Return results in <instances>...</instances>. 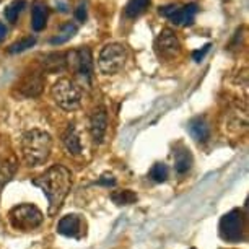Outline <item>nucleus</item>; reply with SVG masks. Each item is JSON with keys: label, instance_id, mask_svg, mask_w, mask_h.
<instances>
[{"label": "nucleus", "instance_id": "nucleus-1", "mask_svg": "<svg viewBox=\"0 0 249 249\" xmlns=\"http://www.w3.org/2000/svg\"><path fill=\"white\" fill-rule=\"evenodd\" d=\"M33 184L39 187L49 200V213L54 215L62 205L67 197L70 187H72V175L62 164H54L43 175L37 176Z\"/></svg>", "mask_w": 249, "mask_h": 249}, {"label": "nucleus", "instance_id": "nucleus-2", "mask_svg": "<svg viewBox=\"0 0 249 249\" xmlns=\"http://www.w3.org/2000/svg\"><path fill=\"white\" fill-rule=\"evenodd\" d=\"M51 150H53V139L48 132L39 129H31L21 137V153L26 164L30 166H41L48 161Z\"/></svg>", "mask_w": 249, "mask_h": 249}, {"label": "nucleus", "instance_id": "nucleus-3", "mask_svg": "<svg viewBox=\"0 0 249 249\" xmlns=\"http://www.w3.org/2000/svg\"><path fill=\"white\" fill-rule=\"evenodd\" d=\"M51 96L55 105L65 111H73L82 105V90L69 78H59L51 88Z\"/></svg>", "mask_w": 249, "mask_h": 249}, {"label": "nucleus", "instance_id": "nucleus-4", "mask_svg": "<svg viewBox=\"0 0 249 249\" xmlns=\"http://www.w3.org/2000/svg\"><path fill=\"white\" fill-rule=\"evenodd\" d=\"M127 60V48L122 43H109L100 51L98 55V69L105 75L119 73Z\"/></svg>", "mask_w": 249, "mask_h": 249}, {"label": "nucleus", "instance_id": "nucleus-5", "mask_svg": "<svg viewBox=\"0 0 249 249\" xmlns=\"http://www.w3.org/2000/svg\"><path fill=\"white\" fill-rule=\"evenodd\" d=\"M8 220L10 225L15 230H21V231H31L43 223V212L33 204H20L13 207L8 213Z\"/></svg>", "mask_w": 249, "mask_h": 249}, {"label": "nucleus", "instance_id": "nucleus-6", "mask_svg": "<svg viewBox=\"0 0 249 249\" xmlns=\"http://www.w3.org/2000/svg\"><path fill=\"white\" fill-rule=\"evenodd\" d=\"M220 236L225 241L239 243L246 238V218L239 209H234L220 220Z\"/></svg>", "mask_w": 249, "mask_h": 249}, {"label": "nucleus", "instance_id": "nucleus-7", "mask_svg": "<svg viewBox=\"0 0 249 249\" xmlns=\"http://www.w3.org/2000/svg\"><path fill=\"white\" fill-rule=\"evenodd\" d=\"M67 67L73 70L80 82L85 85H91L93 78V55L88 48L75 49L72 53H67Z\"/></svg>", "mask_w": 249, "mask_h": 249}, {"label": "nucleus", "instance_id": "nucleus-8", "mask_svg": "<svg viewBox=\"0 0 249 249\" xmlns=\"http://www.w3.org/2000/svg\"><path fill=\"white\" fill-rule=\"evenodd\" d=\"M155 51L160 59L173 60L181 54V43L173 30H163L155 39Z\"/></svg>", "mask_w": 249, "mask_h": 249}, {"label": "nucleus", "instance_id": "nucleus-9", "mask_svg": "<svg viewBox=\"0 0 249 249\" xmlns=\"http://www.w3.org/2000/svg\"><path fill=\"white\" fill-rule=\"evenodd\" d=\"M197 13V5L196 3H187L184 7H178V5H168L160 8V15H163L164 18L171 20L175 25H191L194 21V17Z\"/></svg>", "mask_w": 249, "mask_h": 249}, {"label": "nucleus", "instance_id": "nucleus-10", "mask_svg": "<svg viewBox=\"0 0 249 249\" xmlns=\"http://www.w3.org/2000/svg\"><path fill=\"white\" fill-rule=\"evenodd\" d=\"M107 132V111L105 106H96L90 116V134L95 143L105 142Z\"/></svg>", "mask_w": 249, "mask_h": 249}, {"label": "nucleus", "instance_id": "nucleus-11", "mask_svg": "<svg viewBox=\"0 0 249 249\" xmlns=\"http://www.w3.org/2000/svg\"><path fill=\"white\" fill-rule=\"evenodd\" d=\"M44 77L41 73H28L17 83L18 95L23 98H35L43 91Z\"/></svg>", "mask_w": 249, "mask_h": 249}, {"label": "nucleus", "instance_id": "nucleus-12", "mask_svg": "<svg viewBox=\"0 0 249 249\" xmlns=\"http://www.w3.org/2000/svg\"><path fill=\"white\" fill-rule=\"evenodd\" d=\"M57 231L60 234H64V236L80 238V234H82V220H80L78 215H75V213L65 215V217L59 220Z\"/></svg>", "mask_w": 249, "mask_h": 249}, {"label": "nucleus", "instance_id": "nucleus-13", "mask_svg": "<svg viewBox=\"0 0 249 249\" xmlns=\"http://www.w3.org/2000/svg\"><path fill=\"white\" fill-rule=\"evenodd\" d=\"M187 130L191 137L197 142H207L210 137V125L204 116H197L187 122Z\"/></svg>", "mask_w": 249, "mask_h": 249}, {"label": "nucleus", "instance_id": "nucleus-14", "mask_svg": "<svg viewBox=\"0 0 249 249\" xmlns=\"http://www.w3.org/2000/svg\"><path fill=\"white\" fill-rule=\"evenodd\" d=\"M173 157H175V170L178 175H184L191 170L194 160H192V153L187 147H184L182 143H178L175 147V152H173Z\"/></svg>", "mask_w": 249, "mask_h": 249}, {"label": "nucleus", "instance_id": "nucleus-15", "mask_svg": "<svg viewBox=\"0 0 249 249\" xmlns=\"http://www.w3.org/2000/svg\"><path fill=\"white\" fill-rule=\"evenodd\" d=\"M48 18H49V8L46 5L44 2L41 0H36L33 3V10H31V26L33 30L36 33L37 31H43L46 28V23H48Z\"/></svg>", "mask_w": 249, "mask_h": 249}, {"label": "nucleus", "instance_id": "nucleus-16", "mask_svg": "<svg viewBox=\"0 0 249 249\" xmlns=\"http://www.w3.org/2000/svg\"><path fill=\"white\" fill-rule=\"evenodd\" d=\"M43 67L46 72L55 73L67 69V53H51L43 57Z\"/></svg>", "mask_w": 249, "mask_h": 249}, {"label": "nucleus", "instance_id": "nucleus-17", "mask_svg": "<svg viewBox=\"0 0 249 249\" xmlns=\"http://www.w3.org/2000/svg\"><path fill=\"white\" fill-rule=\"evenodd\" d=\"M62 142H64V147L65 150L73 155V157H78L82 153V142H80V137H78V132L75 129V125H69L67 130L64 132L62 135Z\"/></svg>", "mask_w": 249, "mask_h": 249}, {"label": "nucleus", "instance_id": "nucleus-18", "mask_svg": "<svg viewBox=\"0 0 249 249\" xmlns=\"http://www.w3.org/2000/svg\"><path fill=\"white\" fill-rule=\"evenodd\" d=\"M78 28L75 23H65V25L60 28V31L55 35L54 37H51V44L53 46H60L64 43H67V41H70L72 37L77 35Z\"/></svg>", "mask_w": 249, "mask_h": 249}, {"label": "nucleus", "instance_id": "nucleus-19", "mask_svg": "<svg viewBox=\"0 0 249 249\" xmlns=\"http://www.w3.org/2000/svg\"><path fill=\"white\" fill-rule=\"evenodd\" d=\"M25 8H26V0H13V2H10L5 7V12H3V15H5L7 21L17 23L18 17H20V13L25 10Z\"/></svg>", "mask_w": 249, "mask_h": 249}, {"label": "nucleus", "instance_id": "nucleus-20", "mask_svg": "<svg viewBox=\"0 0 249 249\" xmlns=\"http://www.w3.org/2000/svg\"><path fill=\"white\" fill-rule=\"evenodd\" d=\"M150 7V0H129L125 5V15L129 18H137Z\"/></svg>", "mask_w": 249, "mask_h": 249}, {"label": "nucleus", "instance_id": "nucleus-21", "mask_svg": "<svg viewBox=\"0 0 249 249\" xmlns=\"http://www.w3.org/2000/svg\"><path fill=\"white\" fill-rule=\"evenodd\" d=\"M111 200L116 205H130L134 202H137V194L130 189H122V191H114L111 194Z\"/></svg>", "mask_w": 249, "mask_h": 249}, {"label": "nucleus", "instance_id": "nucleus-22", "mask_svg": "<svg viewBox=\"0 0 249 249\" xmlns=\"http://www.w3.org/2000/svg\"><path fill=\"white\" fill-rule=\"evenodd\" d=\"M35 44H36V36H26V37H23V39L17 41V43H13L10 48H8V53L20 54V53H23V51L33 48Z\"/></svg>", "mask_w": 249, "mask_h": 249}, {"label": "nucleus", "instance_id": "nucleus-23", "mask_svg": "<svg viewBox=\"0 0 249 249\" xmlns=\"http://www.w3.org/2000/svg\"><path fill=\"white\" fill-rule=\"evenodd\" d=\"M168 166L164 163H155L150 170V178L157 182H164L168 179Z\"/></svg>", "mask_w": 249, "mask_h": 249}, {"label": "nucleus", "instance_id": "nucleus-24", "mask_svg": "<svg viewBox=\"0 0 249 249\" xmlns=\"http://www.w3.org/2000/svg\"><path fill=\"white\" fill-rule=\"evenodd\" d=\"M210 48H212V44H205L202 49H199V51H194V53H192V59H194L196 62H200V60L205 57V54L210 51Z\"/></svg>", "mask_w": 249, "mask_h": 249}, {"label": "nucleus", "instance_id": "nucleus-25", "mask_svg": "<svg viewBox=\"0 0 249 249\" xmlns=\"http://www.w3.org/2000/svg\"><path fill=\"white\" fill-rule=\"evenodd\" d=\"M75 18H77L78 21H85L87 20V5L85 3H80L78 8L75 10Z\"/></svg>", "mask_w": 249, "mask_h": 249}, {"label": "nucleus", "instance_id": "nucleus-26", "mask_svg": "<svg viewBox=\"0 0 249 249\" xmlns=\"http://www.w3.org/2000/svg\"><path fill=\"white\" fill-rule=\"evenodd\" d=\"M98 184H103V186H114L116 184V179L112 175H103L98 181Z\"/></svg>", "mask_w": 249, "mask_h": 249}, {"label": "nucleus", "instance_id": "nucleus-27", "mask_svg": "<svg viewBox=\"0 0 249 249\" xmlns=\"http://www.w3.org/2000/svg\"><path fill=\"white\" fill-rule=\"evenodd\" d=\"M5 36H7V26L3 25L2 21H0V41H2V39H3V37H5Z\"/></svg>", "mask_w": 249, "mask_h": 249}, {"label": "nucleus", "instance_id": "nucleus-28", "mask_svg": "<svg viewBox=\"0 0 249 249\" xmlns=\"http://www.w3.org/2000/svg\"><path fill=\"white\" fill-rule=\"evenodd\" d=\"M192 249H194V248H192Z\"/></svg>", "mask_w": 249, "mask_h": 249}]
</instances>
